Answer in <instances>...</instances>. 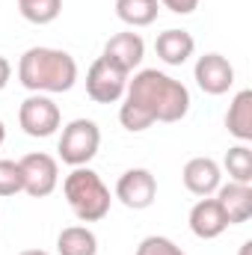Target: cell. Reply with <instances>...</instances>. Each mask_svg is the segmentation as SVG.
<instances>
[{"mask_svg":"<svg viewBox=\"0 0 252 255\" xmlns=\"http://www.w3.org/2000/svg\"><path fill=\"white\" fill-rule=\"evenodd\" d=\"M190 89L181 80L157 68H139L133 77H127L119 122L130 133H142L154 122H181L190 113Z\"/></svg>","mask_w":252,"mask_h":255,"instance_id":"1","label":"cell"},{"mask_svg":"<svg viewBox=\"0 0 252 255\" xmlns=\"http://www.w3.org/2000/svg\"><path fill=\"white\" fill-rule=\"evenodd\" d=\"M77 74V60L60 48H27L18 60V83L39 95H60L74 89Z\"/></svg>","mask_w":252,"mask_h":255,"instance_id":"2","label":"cell"},{"mask_svg":"<svg viewBox=\"0 0 252 255\" xmlns=\"http://www.w3.org/2000/svg\"><path fill=\"white\" fill-rule=\"evenodd\" d=\"M63 196L80 223H101L110 214V187L89 166H74L63 181Z\"/></svg>","mask_w":252,"mask_h":255,"instance_id":"3","label":"cell"},{"mask_svg":"<svg viewBox=\"0 0 252 255\" xmlns=\"http://www.w3.org/2000/svg\"><path fill=\"white\" fill-rule=\"evenodd\" d=\"M101 148V128L92 119H71L60 133L57 151L65 166H89V160Z\"/></svg>","mask_w":252,"mask_h":255,"instance_id":"4","label":"cell"},{"mask_svg":"<svg viewBox=\"0 0 252 255\" xmlns=\"http://www.w3.org/2000/svg\"><path fill=\"white\" fill-rule=\"evenodd\" d=\"M18 125L33 139H48V136H54L60 130L63 113H60V107H57V101L51 95L30 92L18 107Z\"/></svg>","mask_w":252,"mask_h":255,"instance_id":"5","label":"cell"},{"mask_svg":"<svg viewBox=\"0 0 252 255\" xmlns=\"http://www.w3.org/2000/svg\"><path fill=\"white\" fill-rule=\"evenodd\" d=\"M127 71L113 65L107 57H98L95 63L86 68V95L95 104H116L125 98L127 89Z\"/></svg>","mask_w":252,"mask_h":255,"instance_id":"6","label":"cell"},{"mask_svg":"<svg viewBox=\"0 0 252 255\" xmlns=\"http://www.w3.org/2000/svg\"><path fill=\"white\" fill-rule=\"evenodd\" d=\"M21 178H24V193L33 199H45L60 187V163L57 157L45 151H30L18 160Z\"/></svg>","mask_w":252,"mask_h":255,"instance_id":"7","label":"cell"},{"mask_svg":"<svg viewBox=\"0 0 252 255\" xmlns=\"http://www.w3.org/2000/svg\"><path fill=\"white\" fill-rule=\"evenodd\" d=\"M116 199L125 208H130V211L151 208L154 199H157V178H154V172L145 169V166H133V169L122 172L119 181H116Z\"/></svg>","mask_w":252,"mask_h":255,"instance_id":"8","label":"cell"},{"mask_svg":"<svg viewBox=\"0 0 252 255\" xmlns=\"http://www.w3.org/2000/svg\"><path fill=\"white\" fill-rule=\"evenodd\" d=\"M193 80L205 95H226L235 86V65L223 54H202L193 65Z\"/></svg>","mask_w":252,"mask_h":255,"instance_id":"9","label":"cell"},{"mask_svg":"<svg viewBox=\"0 0 252 255\" xmlns=\"http://www.w3.org/2000/svg\"><path fill=\"white\" fill-rule=\"evenodd\" d=\"M187 223H190V232L199 241H214L229 229V217H226V211L220 208V202L214 196H205L190 208Z\"/></svg>","mask_w":252,"mask_h":255,"instance_id":"10","label":"cell"},{"mask_svg":"<svg viewBox=\"0 0 252 255\" xmlns=\"http://www.w3.org/2000/svg\"><path fill=\"white\" fill-rule=\"evenodd\" d=\"M181 178L193 196L205 199V196H214L217 187L223 184V169L214 157H190L181 169Z\"/></svg>","mask_w":252,"mask_h":255,"instance_id":"11","label":"cell"},{"mask_svg":"<svg viewBox=\"0 0 252 255\" xmlns=\"http://www.w3.org/2000/svg\"><path fill=\"white\" fill-rule=\"evenodd\" d=\"M101 57H107L113 65H119L122 71H133V68H139L142 60H145V42H142V36L139 33H133V30H125V33H116V36H110L107 39V45H104V54Z\"/></svg>","mask_w":252,"mask_h":255,"instance_id":"12","label":"cell"},{"mask_svg":"<svg viewBox=\"0 0 252 255\" xmlns=\"http://www.w3.org/2000/svg\"><path fill=\"white\" fill-rule=\"evenodd\" d=\"M154 54H157V60L163 65L178 68V65H184L190 57L196 54V39L190 36L187 30L169 27V30L157 33V39H154Z\"/></svg>","mask_w":252,"mask_h":255,"instance_id":"13","label":"cell"},{"mask_svg":"<svg viewBox=\"0 0 252 255\" xmlns=\"http://www.w3.org/2000/svg\"><path fill=\"white\" fill-rule=\"evenodd\" d=\"M214 199L226 211L229 226H241V223H247L252 217V184H238V181L220 184Z\"/></svg>","mask_w":252,"mask_h":255,"instance_id":"14","label":"cell"},{"mask_svg":"<svg viewBox=\"0 0 252 255\" xmlns=\"http://www.w3.org/2000/svg\"><path fill=\"white\" fill-rule=\"evenodd\" d=\"M226 128L238 142H252V89H241L226 113Z\"/></svg>","mask_w":252,"mask_h":255,"instance_id":"15","label":"cell"},{"mask_svg":"<svg viewBox=\"0 0 252 255\" xmlns=\"http://www.w3.org/2000/svg\"><path fill=\"white\" fill-rule=\"evenodd\" d=\"M60 255H98V238L89 226H65L57 235Z\"/></svg>","mask_w":252,"mask_h":255,"instance_id":"16","label":"cell"},{"mask_svg":"<svg viewBox=\"0 0 252 255\" xmlns=\"http://www.w3.org/2000/svg\"><path fill=\"white\" fill-rule=\"evenodd\" d=\"M157 12H160L157 0H116V18L127 24L130 30L151 27L157 21Z\"/></svg>","mask_w":252,"mask_h":255,"instance_id":"17","label":"cell"},{"mask_svg":"<svg viewBox=\"0 0 252 255\" xmlns=\"http://www.w3.org/2000/svg\"><path fill=\"white\" fill-rule=\"evenodd\" d=\"M229 172V181H238V184H252V148L247 142H238L226 151L223 157V166Z\"/></svg>","mask_w":252,"mask_h":255,"instance_id":"18","label":"cell"},{"mask_svg":"<svg viewBox=\"0 0 252 255\" xmlns=\"http://www.w3.org/2000/svg\"><path fill=\"white\" fill-rule=\"evenodd\" d=\"M18 12L30 24H54L63 12V0H18Z\"/></svg>","mask_w":252,"mask_h":255,"instance_id":"19","label":"cell"},{"mask_svg":"<svg viewBox=\"0 0 252 255\" xmlns=\"http://www.w3.org/2000/svg\"><path fill=\"white\" fill-rule=\"evenodd\" d=\"M133 255H187L172 238H163V235H148L139 241L136 253Z\"/></svg>","mask_w":252,"mask_h":255,"instance_id":"20","label":"cell"},{"mask_svg":"<svg viewBox=\"0 0 252 255\" xmlns=\"http://www.w3.org/2000/svg\"><path fill=\"white\" fill-rule=\"evenodd\" d=\"M24 193V178L18 160H0V196H15Z\"/></svg>","mask_w":252,"mask_h":255,"instance_id":"21","label":"cell"},{"mask_svg":"<svg viewBox=\"0 0 252 255\" xmlns=\"http://www.w3.org/2000/svg\"><path fill=\"white\" fill-rule=\"evenodd\" d=\"M163 9H169V12H175V15H190V12H196L199 9V0H157Z\"/></svg>","mask_w":252,"mask_h":255,"instance_id":"22","label":"cell"},{"mask_svg":"<svg viewBox=\"0 0 252 255\" xmlns=\"http://www.w3.org/2000/svg\"><path fill=\"white\" fill-rule=\"evenodd\" d=\"M9 80H12V65H9V60L0 54V92L9 86Z\"/></svg>","mask_w":252,"mask_h":255,"instance_id":"23","label":"cell"},{"mask_svg":"<svg viewBox=\"0 0 252 255\" xmlns=\"http://www.w3.org/2000/svg\"><path fill=\"white\" fill-rule=\"evenodd\" d=\"M238 255H252V241H247V244H241V250H238Z\"/></svg>","mask_w":252,"mask_h":255,"instance_id":"24","label":"cell"},{"mask_svg":"<svg viewBox=\"0 0 252 255\" xmlns=\"http://www.w3.org/2000/svg\"><path fill=\"white\" fill-rule=\"evenodd\" d=\"M18 255H51V253H45V250H24V253H18Z\"/></svg>","mask_w":252,"mask_h":255,"instance_id":"25","label":"cell"},{"mask_svg":"<svg viewBox=\"0 0 252 255\" xmlns=\"http://www.w3.org/2000/svg\"><path fill=\"white\" fill-rule=\"evenodd\" d=\"M6 142V125H3V119H0V145Z\"/></svg>","mask_w":252,"mask_h":255,"instance_id":"26","label":"cell"}]
</instances>
